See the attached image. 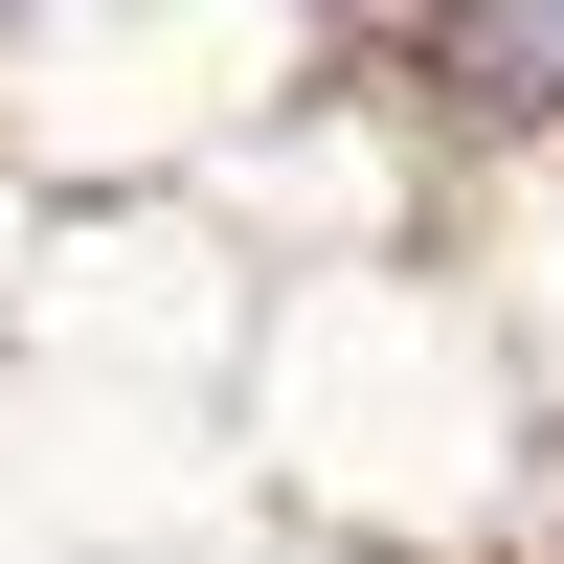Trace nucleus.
<instances>
[{
  "mask_svg": "<svg viewBox=\"0 0 564 564\" xmlns=\"http://www.w3.org/2000/svg\"><path fill=\"white\" fill-rule=\"evenodd\" d=\"M452 90L475 113H564V0H452Z\"/></svg>",
  "mask_w": 564,
  "mask_h": 564,
  "instance_id": "nucleus-1",
  "label": "nucleus"
}]
</instances>
